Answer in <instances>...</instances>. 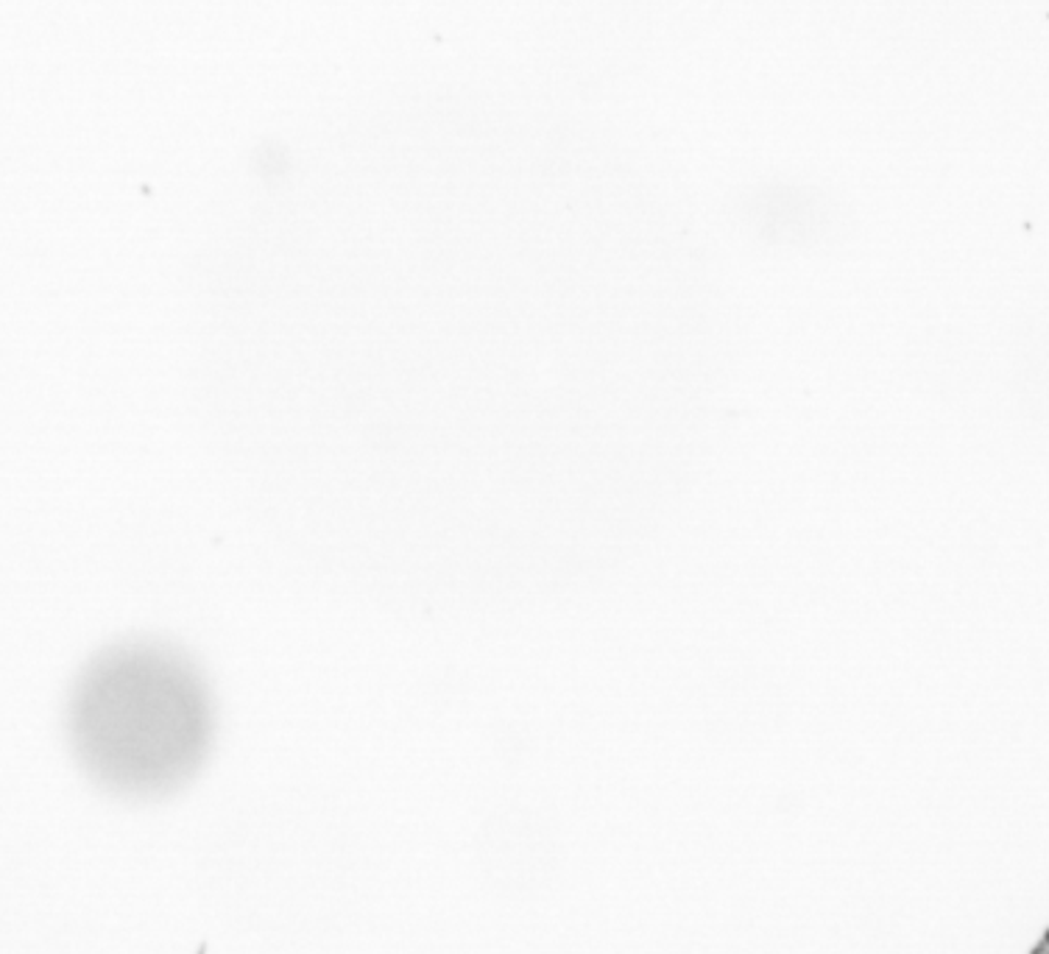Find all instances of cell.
<instances>
[{
    "label": "cell",
    "mask_w": 1049,
    "mask_h": 954,
    "mask_svg": "<svg viewBox=\"0 0 1049 954\" xmlns=\"http://www.w3.org/2000/svg\"><path fill=\"white\" fill-rule=\"evenodd\" d=\"M76 763L121 798H162L193 782L215 743V701L176 645L126 640L98 651L67 695Z\"/></svg>",
    "instance_id": "1"
},
{
    "label": "cell",
    "mask_w": 1049,
    "mask_h": 954,
    "mask_svg": "<svg viewBox=\"0 0 1049 954\" xmlns=\"http://www.w3.org/2000/svg\"><path fill=\"white\" fill-rule=\"evenodd\" d=\"M1033 954H1049V946H1047V943H1041L1038 949H1033Z\"/></svg>",
    "instance_id": "2"
},
{
    "label": "cell",
    "mask_w": 1049,
    "mask_h": 954,
    "mask_svg": "<svg viewBox=\"0 0 1049 954\" xmlns=\"http://www.w3.org/2000/svg\"><path fill=\"white\" fill-rule=\"evenodd\" d=\"M1044 943H1047V946H1049V932H1047V938H1044Z\"/></svg>",
    "instance_id": "3"
}]
</instances>
